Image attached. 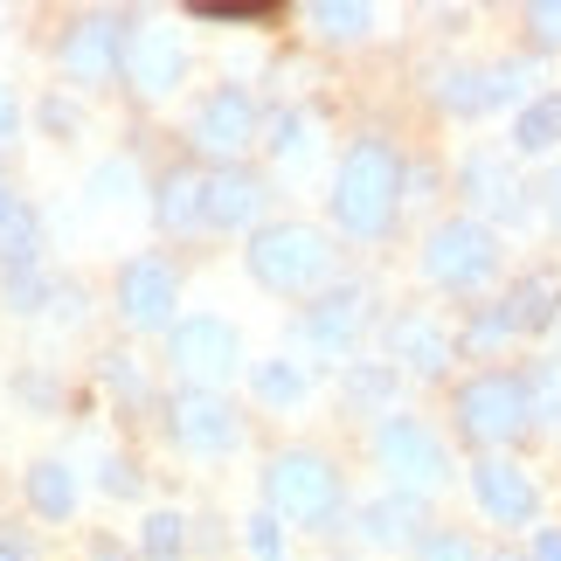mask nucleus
<instances>
[{"label":"nucleus","mask_w":561,"mask_h":561,"mask_svg":"<svg viewBox=\"0 0 561 561\" xmlns=\"http://www.w3.org/2000/svg\"><path fill=\"white\" fill-rule=\"evenodd\" d=\"M396 202H402V167L388 146H354L347 160H340V181H333V215L340 229L354 236H381L388 222H396Z\"/></svg>","instance_id":"obj_1"},{"label":"nucleus","mask_w":561,"mask_h":561,"mask_svg":"<svg viewBox=\"0 0 561 561\" xmlns=\"http://www.w3.org/2000/svg\"><path fill=\"white\" fill-rule=\"evenodd\" d=\"M327 264H333L327 236H319V229H306V222L256 229V243H250V271L264 277L271 291H312L319 277H327Z\"/></svg>","instance_id":"obj_2"},{"label":"nucleus","mask_w":561,"mask_h":561,"mask_svg":"<svg viewBox=\"0 0 561 561\" xmlns=\"http://www.w3.org/2000/svg\"><path fill=\"white\" fill-rule=\"evenodd\" d=\"M264 492H271V506L285 513V520H298V527H319V520L340 513V479H333L327 458H312V450H285V458H271Z\"/></svg>","instance_id":"obj_3"},{"label":"nucleus","mask_w":561,"mask_h":561,"mask_svg":"<svg viewBox=\"0 0 561 561\" xmlns=\"http://www.w3.org/2000/svg\"><path fill=\"white\" fill-rule=\"evenodd\" d=\"M527 381H513V375H479V381H465L458 388V430L471 444H513L527 430Z\"/></svg>","instance_id":"obj_4"},{"label":"nucleus","mask_w":561,"mask_h":561,"mask_svg":"<svg viewBox=\"0 0 561 561\" xmlns=\"http://www.w3.org/2000/svg\"><path fill=\"white\" fill-rule=\"evenodd\" d=\"M492 264H500V243H492L485 222H444L430 236V250H423V271L437 277V285H450V291L485 285Z\"/></svg>","instance_id":"obj_5"},{"label":"nucleus","mask_w":561,"mask_h":561,"mask_svg":"<svg viewBox=\"0 0 561 561\" xmlns=\"http://www.w3.org/2000/svg\"><path fill=\"white\" fill-rule=\"evenodd\" d=\"M174 368L187 388H208L229 381L236 368H243V347H236V327L229 319H187V327H174Z\"/></svg>","instance_id":"obj_6"},{"label":"nucleus","mask_w":561,"mask_h":561,"mask_svg":"<svg viewBox=\"0 0 561 561\" xmlns=\"http://www.w3.org/2000/svg\"><path fill=\"white\" fill-rule=\"evenodd\" d=\"M181 35L174 28H160V21H139V28H125V70L118 77H133V91L139 98H167L181 83Z\"/></svg>","instance_id":"obj_7"},{"label":"nucleus","mask_w":561,"mask_h":561,"mask_svg":"<svg viewBox=\"0 0 561 561\" xmlns=\"http://www.w3.org/2000/svg\"><path fill=\"white\" fill-rule=\"evenodd\" d=\"M375 450H381V465L396 471L402 485H416V492L444 479V444L430 437L416 416H388V423H381V437H375Z\"/></svg>","instance_id":"obj_8"},{"label":"nucleus","mask_w":561,"mask_h":561,"mask_svg":"<svg viewBox=\"0 0 561 561\" xmlns=\"http://www.w3.org/2000/svg\"><path fill=\"white\" fill-rule=\"evenodd\" d=\"M62 70H70L77 83L118 77V70H125V21H112V14L77 21V28L62 35Z\"/></svg>","instance_id":"obj_9"},{"label":"nucleus","mask_w":561,"mask_h":561,"mask_svg":"<svg viewBox=\"0 0 561 561\" xmlns=\"http://www.w3.org/2000/svg\"><path fill=\"white\" fill-rule=\"evenodd\" d=\"M118 306L133 327H167L181 306V291H174V271L160 264V256H133V264L118 271Z\"/></svg>","instance_id":"obj_10"},{"label":"nucleus","mask_w":561,"mask_h":561,"mask_svg":"<svg viewBox=\"0 0 561 561\" xmlns=\"http://www.w3.org/2000/svg\"><path fill=\"white\" fill-rule=\"evenodd\" d=\"M471 492H479V506H485L500 527H527L534 513H541V492H534V479H527L520 465H506V458H485L479 471H471Z\"/></svg>","instance_id":"obj_11"},{"label":"nucleus","mask_w":561,"mask_h":561,"mask_svg":"<svg viewBox=\"0 0 561 561\" xmlns=\"http://www.w3.org/2000/svg\"><path fill=\"white\" fill-rule=\"evenodd\" d=\"M194 139H202V153H215V160H236L243 146L256 139V104H250V91H215L208 104H202V118H194Z\"/></svg>","instance_id":"obj_12"},{"label":"nucleus","mask_w":561,"mask_h":561,"mask_svg":"<svg viewBox=\"0 0 561 561\" xmlns=\"http://www.w3.org/2000/svg\"><path fill=\"white\" fill-rule=\"evenodd\" d=\"M174 437L187 450H202V458H215V450L236 444V409L222 396H208V388H181L174 402Z\"/></svg>","instance_id":"obj_13"},{"label":"nucleus","mask_w":561,"mask_h":561,"mask_svg":"<svg viewBox=\"0 0 561 561\" xmlns=\"http://www.w3.org/2000/svg\"><path fill=\"white\" fill-rule=\"evenodd\" d=\"M354 333H360V291H333L306 312V340L319 354H347Z\"/></svg>","instance_id":"obj_14"},{"label":"nucleus","mask_w":561,"mask_h":561,"mask_svg":"<svg viewBox=\"0 0 561 561\" xmlns=\"http://www.w3.org/2000/svg\"><path fill=\"white\" fill-rule=\"evenodd\" d=\"M153 215H160V229H202L208 222V174H187V167L167 174Z\"/></svg>","instance_id":"obj_15"},{"label":"nucleus","mask_w":561,"mask_h":561,"mask_svg":"<svg viewBox=\"0 0 561 561\" xmlns=\"http://www.w3.org/2000/svg\"><path fill=\"white\" fill-rule=\"evenodd\" d=\"M256 202H264V187H256L250 174H236V167H222V174H208V229H243Z\"/></svg>","instance_id":"obj_16"},{"label":"nucleus","mask_w":561,"mask_h":561,"mask_svg":"<svg viewBox=\"0 0 561 561\" xmlns=\"http://www.w3.org/2000/svg\"><path fill=\"white\" fill-rule=\"evenodd\" d=\"M388 340H396V354H402L416 375H437L444 360H450V340L430 327V319H396V333H388Z\"/></svg>","instance_id":"obj_17"},{"label":"nucleus","mask_w":561,"mask_h":561,"mask_svg":"<svg viewBox=\"0 0 561 561\" xmlns=\"http://www.w3.org/2000/svg\"><path fill=\"white\" fill-rule=\"evenodd\" d=\"M416 520H423V506L409 500H375V506H360V534H368V541H381V548H396V541H409V534H416Z\"/></svg>","instance_id":"obj_18"},{"label":"nucleus","mask_w":561,"mask_h":561,"mask_svg":"<svg viewBox=\"0 0 561 561\" xmlns=\"http://www.w3.org/2000/svg\"><path fill=\"white\" fill-rule=\"evenodd\" d=\"M28 506L49 513V520H62V513L77 506V471L70 465H35L28 471Z\"/></svg>","instance_id":"obj_19"},{"label":"nucleus","mask_w":561,"mask_h":561,"mask_svg":"<svg viewBox=\"0 0 561 561\" xmlns=\"http://www.w3.org/2000/svg\"><path fill=\"white\" fill-rule=\"evenodd\" d=\"M500 312H506L513 333H520V327H548V319H554V277H527V285L513 291Z\"/></svg>","instance_id":"obj_20"},{"label":"nucleus","mask_w":561,"mask_h":561,"mask_svg":"<svg viewBox=\"0 0 561 561\" xmlns=\"http://www.w3.org/2000/svg\"><path fill=\"white\" fill-rule=\"evenodd\" d=\"M554 139H561V98L527 104V112H520V125H513V146H520V153H548Z\"/></svg>","instance_id":"obj_21"},{"label":"nucleus","mask_w":561,"mask_h":561,"mask_svg":"<svg viewBox=\"0 0 561 561\" xmlns=\"http://www.w3.org/2000/svg\"><path fill=\"white\" fill-rule=\"evenodd\" d=\"M256 396L277 402V409H291V402H306V368L298 360H256Z\"/></svg>","instance_id":"obj_22"},{"label":"nucleus","mask_w":561,"mask_h":561,"mask_svg":"<svg viewBox=\"0 0 561 561\" xmlns=\"http://www.w3.org/2000/svg\"><path fill=\"white\" fill-rule=\"evenodd\" d=\"M139 548H146V561H174L187 548V520L181 513H153V520L139 527Z\"/></svg>","instance_id":"obj_23"},{"label":"nucleus","mask_w":561,"mask_h":561,"mask_svg":"<svg viewBox=\"0 0 561 561\" xmlns=\"http://www.w3.org/2000/svg\"><path fill=\"white\" fill-rule=\"evenodd\" d=\"M312 21H319V28H327L333 42H354V35H368V8H347V0H319V8H312Z\"/></svg>","instance_id":"obj_24"},{"label":"nucleus","mask_w":561,"mask_h":561,"mask_svg":"<svg viewBox=\"0 0 561 561\" xmlns=\"http://www.w3.org/2000/svg\"><path fill=\"white\" fill-rule=\"evenodd\" d=\"M194 14L202 21H271L277 8L271 0H194Z\"/></svg>","instance_id":"obj_25"},{"label":"nucleus","mask_w":561,"mask_h":561,"mask_svg":"<svg viewBox=\"0 0 561 561\" xmlns=\"http://www.w3.org/2000/svg\"><path fill=\"white\" fill-rule=\"evenodd\" d=\"M306 133H312V118H306V112H277V118H271V146H277L285 160H298V153L312 146Z\"/></svg>","instance_id":"obj_26"},{"label":"nucleus","mask_w":561,"mask_h":561,"mask_svg":"<svg viewBox=\"0 0 561 561\" xmlns=\"http://www.w3.org/2000/svg\"><path fill=\"white\" fill-rule=\"evenodd\" d=\"M444 104H450V112H485V104H492V83L485 77H450L444 83Z\"/></svg>","instance_id":"obj_27"},{"label":"nucleus","mask_w":561,"mask_h":561,"mask_svg":"<svg viewBox=\"0 0 561 561\" xmlns=\"http://www.w3.org/2000/svg\"><path fill=\"white\" fill-rule=\"evenodd\" d=\"M250 527V554L256 561H285V541H277V513H256V520H243Z\"/></svg>","instance_id":"obj_28"},{"label":"nucleus","mask_w":561,"mask_h":561,"mask_svg":"<svg viewBox=\"0 0 561 561\" xmlns=\"http://www.w3.org/2000/svg\"><path fill=\"white\" fill-rule=\"evenodd\" d=\"M42 298H49V285H42V271H21V277H8V306H14V312H35Z\"/></svg>","instance_id":"obj_29"},{"label":"nucleus","mask_w":561,"mask_h":561,"mask_svg":"<svg viewBox=\"0 0 561 561\" xmlns=\"http://www.w3.org/2000/svg\"><path fill=\"white\" fill-rule=\"evenodd\" d=\"M527 409H541V416H554V409H561V368H541V375H534Z\"/></svg>","instance_id":"obj_30"},{"label":"nucleus","mask_w":561,"mask_h":561,"mask_svg":"<svg viewBox=\"0 0 561 561\" xmlns=\"http://www.w3.org/2000/svg\"><path fill=\"white\" fill-rule=\"evenodd\" d=\"M423 561H479V554H471V541H458V534H437V541H423Z\"/></svg>","instance_id":"obj_31"},{"label":"nucleus","mask_w":561,"mask_h":561,"mask_svg":"<svg viewBox=\"0 0 561 561\" xmlns=\"http://www.w3.org/2000/svg\"><path fill=\"white\" fill-rule=\"evenodd\" d=\"M527 21H534V35H541V42H554V49H561V0H541Z\"/></svg>","instance_id":"obj_32"},{"label":"nucleus","mask_w":561,"mask_h":561,"mask_svg":"<svg viewBox=\"0 0 561 561\" xmlns=\"http://www.w3.org/2000/svg\"><path fill=\"white\" fill-rule=\"evenodd\" d=\"M125 181H133V167H98V174H91V194H98V202H118Z\"/></svg>","instance_id":"obj_33"},{"label":"nucleus","mask_w":561,"mask_h":561,"mask_svg":"<svg viewBox=\"0 0 561 561\" xmlns=\"http://www.w3.org/2000/svg\"><path fill=\"white\" fill-rule=\"evenodd\" d=\"M347 396H354V402H381V396H388V375H354Z\"/></svg>","instance_id":"obj_34"},{"label":"nucleus","mask_w":561,"mask_h":561,"mask_svg":"<svg viewBox=\"0 0 561 561\" xmlns=\"http://www.w3.org/2000/svg\"><path fill=\"white\" fill-rule=\"evenodd\" d=\"M534 561H561V527H548V534H534Z\"/></svg>","instance_id":"obj_35"},{"label":"nucleus","mask_w":561,"mask_h":561,"mask_svg":"<svg viewBox=\"0 0 561 561\" xmlns=\"http://www.w3.org/2000/svg\"><path fill=\"white\" fill-rule=\"evenodd\" d=\"M104 492H133V471H125V465H104Z\"/></svg>","instance_id":"obj_36"},{"label":"nucleus","mask_w":561,"mask_h":561,"mask_svg":"<svg viewBox=\"0 0 561 561\" xmlns=\"http://www.w3.org/2000/svg\"><path fill=\"white\" fill-rule=\"evenodd\" d=\"M0 139H14V98H8V83H0Z\"/></svg>","instance_id":"obj_37"},{"label":"nucleus","mask_w":561,"mask_h":561,"mask_svg":"<svg viewBox=\"0 0 561 561\" xmlns=\"http://www.w3.org/2000/svg\"><path fill=\"white\" fill-rule=\"evenodd\" d=\"M0 561H21V541H14V534H0Z\"/></svg>","instance_id":"obj_38"},{"label":"nucleus","mask_w":561,"mask_h":561,"mask_svg":"<svg viewBox=\"0 0 561 561\" xmlns=\"http://www.w3.org/2000/svg\"><path fill=\"white\" fill-rule=\"evenodd\" d=\"M14 208H21V202H14V194H8V181H0V222H8Z\"/></svg>","instance_id":"obj_39"},{"label":"nucleus","mask_w":561,"mask_h":561,"mask_svg":"<svg viewBox=\"0 0 561 561\" xmlns=\"http://www.w3.org/2000/svg\"><path fill=\"white\" fill-rule=\"evenodd\" d=\"M98 561H118V548H112V541H98Z\"/></svg>","instance_id":"obj_40"}]
</instances>
